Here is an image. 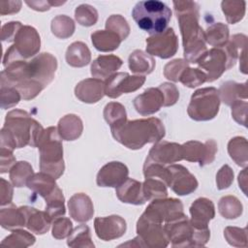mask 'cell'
Masks as SVG:
<instances>
[{
    "mask_svg": "<svg viewBox=\"0 0 248 248\" xmlns=\"http://www.w3.org/2000/svg\"><path fill=\"white\" fill-rule=\"evenodd\" d=\"M228 150L231 158L241 167L247 165V141L245 138L236 137L230 140Z\"/></svg>",
    "mask_w": 248,
    "mask_h": 248,
    "instance_id": "36",
    "label": "cell"
},
{
    "mask_svg": "<svg viewBox=\"0 0 248 248\" xmlns=\"http://www.w3.org/2000/svg\"><path fill=\"white\" fill-rule=\"evenodd\" d=\"M46 212L51 220L65 214L64 197L58 186L48 197L46 198Z\"/></svg>",
    "mask_w": 248,
    "mask_h": 248,
    "instance_id": "37",
    "label": "cell"
},
{
    "mask_svg": "<svg viewBox=\"0 0 248 248\" xmlns=\"http://www.w3.org/2000/svg\"><path fill=\"white\" fill-rule=\"evenodd\" d=\"M21 23L18 21H12L9 22L2 27V41H14L15 37L18 31V29L21 27Z\"/></svg>",
    "mask_w": 248,
    "mask_h": 248,
    "instance_id": "54",
    "label": "cell"
},
{
    "mask_svg": "<svg viewBox=\"0 0 248 248\" xmlns=\"http://www.w3.org/2000/svg\"><path fill=\"white\" fill-rule=\"evenodd\" d=\"M104 117L110 125H115L126 120L125 108L119 103H109L106 106L104 110Z\"/></svg>",
    "mask_w": 248,
    "mask_h": 248,
    "instance_id": "44",
    "label": "cell"
},
{
    "mask_svg": "<svg viewBox=\"0 0 248 248\" xmlns=\"http://www.w3.org/2000/svg\"><path fill=\"white\" fill-rule=\"evenodd\" d=\"M207 43L214 46H224L229 40V28L222 22H217L207 28L204 33Z\"/></svg>",
    "mask_w": 248,
    "mask_h": 248,
    "instance_id": "35",
    "label": "cell"
},
{
    "mask_svg": "<svg viewBox=\"0 0 248 248\" xmlns=\"http://www.w3.org/2000/svg\"><path fill=\"white\" fill-rule=\"evenodd\" d=\"M219 211L225 218L234 219L242 213V204L235 197H224L220 200Z\"/></svg>",
    "mask_w": 248,
    "mask_h": 248,
    "instance_id": "40",
    "label": "cell"
},
{
    "mask_svg": "<svg viewBox=\"0 0 248 248\" xmlns=\"http://www.w3.org/2000/svg\"><path fill=\"white\" fill-rule=\"evenodd\" d=\"M51 30L58 38L66 39L73 35L75 31V24L69 16H58L52 19Z\"/></svg>",
    "mask_w": 248,
    "mask_h": 248,
    "instance_id": "41",
    "label": "cell"
},
{
    "mask_svg": "<svg viewBox=\"0 0 248 248\" xmlns=\"http://www.w3.org/2000/svg\"><path fill=\"white\" fill-rule=\"evenodd\" d=\"M116 195L122 202L143 204L146 202L142 191V184L132 178H127L116 188Z\"/></svg>",
    "mask_w": 248,
    "mask_h": 248,
    "instance_id": "23",
    "label": "cell"
},
{
    "mask_svg": "<svg viewBox=\"0 0 248 248\" xmlns=\"http://www.w3.org/2000/svg\"><path fill=\"white\" fill-rule=\"evenodd\" d=\"M183 213V205L176 199H158L154 200L145 209L144 215L162 223L170 221Z\"/></svg>",
    "mask_w": 248,
    "mask_h": 248,
    "instance_id": "13",
    "label": "cell"
},
{
    "mask_svg": "<svg viewBox=\"0 0 248 248\" xmlns=\"http://www.w3.org/2000/svg\"><path fill=\"white\" fill-rule=\"evenodd\" d=\"M56 68L55 57L46 52L29 62L15 61L1 73V85L16 88L24 100H30L52 80Z\"/></svg>",
    "mask_w": 248,
    "mask_h": 248,
    "instance_id": "1",
    "label": "cell"
},
{
    "mask_svg": "<svg viewBox=\"0 0 248 248\" xmlns=\"http://www.w3.org/2000/svg\"><path fill=\"white\" fill-rule=\"evenodd\" d=\"M168 168L170 173L169 187L177 195H189L197 189L198 181L186 168L181 165H171Z\"/></svg>",
    "mask_w": 248,
    "mask_h": 248,
    "instance_id": "17",
    "label": "cell"
},
{
    "mask_svg": "<svg viewBox=\"0 0 248 248\" xmlns=\"http://www.w3.org/2000/svg\"><path fill=\"white\" fill-rule=\"evenodd\" d=\"M110 129L113 138L130 149L141 148L148 142H158L165 136L163 123L155 117L125 120L110 126Z\"/></svg>",
    "mask_w": 248,
    "mask_h": 248,
    "instance_id": "4",
    "label": "cell"
},
{
    "mask_svg": "<svg viewBox=\"0 0 248 248\" xmlns=\"http://www.w3.org/2000/svg\"><path fill=\"white\" fill-rule=\"evenodd\" d=\"M106 28L119 36L121 41L125 40L130 32V27L124 17L120 15H112L106 22Z\"/></svg>",
    "mask_w": 248,
    "mask_h": 248,
    "instance_id": "43",
    "label": "cell"
},
{
    "mask_svg": "<svg viewBox=\"0 0 248 248\" xmlns=\"http://www.w3.org/2000/svg\"><path fill=\"white\" fill-rule=\"evenodd\" d=\"M91 39L94 46L100 51H112L121 43L119 36L108 30H97L91 34Z\"/></svg>",
    "mask_w": 248,
    "mask_h": 248,
    "instance_id": "28",
    "label": "cell"
},
{
    "mask_svg": "<svg viewBox=\"0 0 248 248\" xmlns=\"http://www.w3.org/2000/svg\"><path fill=\"white\" fill-rule=\"evenodd\" d=\"M132 16L140 29L153 36L167 30L171 11L161 1H140L135 5Z\"/></svg>",
    "mask_w": 248,
    "mask_h": 248,
    "instance_id": "5",
    "label": "cell"
},
{
    "mask_svg": "<svg viewBox=\"0 0 248 248\" xmlns=\"http://www.w3.org/2000/svg\"><path fill=\"white\" fill-rule=\"evenodd\" d=\"M186 68H188V62L186 60L175 59L166 65L164 75L170 80L178 81Z\"/></svg>",
    "mask_w": 248,
    "mask_h": 248,
    "instance_id": "48",
    "label": "cell"
},
{
    "mask_svg": "<svg viewBox=\"0 0 248 248\" xmlns=\"http://www.w3.org/2000/svg\"><path fill=\"white\" fill-rule=\"evenodd\" d=\"M67 244L71 247H94L91 242L89 228L85 225L77 227L68 236Z\"/></svg>",
    "mask_w": 248,
    "mask_h": 248,
    "instance_id": "39",
    "label": "cell"
},
{
    "mask_svg": "<svg viewBox=\"0 0 248 248\" xmlns=\"http://www.w3.org/2000/svg\"><path fill=\"white\" fill-rule=\"evenodd\" d=\"M177 48V37L172 28H168L166 31L146 39V51L163 59L173 56Z\"/></svg>",
    "mask_w": 248,
    "mask_h": 248,
    "instance_id": "12",
    "label": "cell"
},
{
    "mask_svg": "<svg viewBox=\"0 0 248 248\" xmlns=\"http://www.w3.org/2000/svg\"><path fill=\"white\" fill-rule=\"evenodd\" d=\"M38 148L41 170L55 179L58 178L64 171V162L61 137L55 127H49L44 131Z\"/></svg>",
    "mask_w": 248,
    "mask_h": 248,
    "instance_id": "6",
    "label": "cell"
},
{
    "mask_svg": "<svg viewBox=\"0 0 248 248\" xmlns=\"http://www.w3.org/2000/svg\"><path fill=\"white\" fill-rule=\"evenodd\" d=\"M137 232L138 236L135 238L139 241L137 246L166 247L170 241L162 223L157 222L144 214H142L138 221Z\"/></svg>",
    "mask_w": 248,
    "mask_h": 248,
    "instance_id": "10",
    "label": "cell"
},
{
    "mask_svg": "<svg viewBox=\"0 0 248 248\" xmlns=\"http://www.w3.org/2000/svg\"><path fill=\"white\" fill-rule=\"evenodd\" d=\"M25 217V226L37 234H43L49 230L50 217L46 212H42L34 207H20Z\"/></svg>",
    "mask_w": 248,
    "mask_h": 248,
    "instance_id": "26",
    "label": "cell"
},
{
    "mask_svg": "<svg viewBox=\"0 0 248 248\" xmlns=\"http://www.w3.org/2000/svg\"><path fill=\"white\" fill-rule=\"evenodd\" d=\"M219 92L214 87L197 90L191 97L188 107L189 116L198 121L209 120L215 117L219 110Z\"/></svg>",
    "mask_w": 248,
    "mask_h": 248,
    "instance_id": "9",
    "label": "cell"
},
{
    "mask_svg": "<svg viewBox=\"0 0 248 248\" xmlns=\"http://www.w3.org/2000/svg\"><path fill=\"white\" fill-rule=\"evenodd\" d=\"M94 225L98 237L106 241L122 236L127 228L125 220L117 215L98 217L95 219Z\"/></svg>",
    "mask_w": 248,
    "mask_h": 248,
    "instance_id": "18",
    "label": "cell"
},
{
    "mask_svg": "<svg viewBox=\"0 0 248 248\" xmlns=\"http://www.w3.org/2000/svg\"><path fill=\"white\" fill-rule=\"evenodd\" d=\"M1 226L4 229H14L25 226V217L22 210L11 204L7 208L1 209Z\"/></svg>",
    "mask_w": 248,
    "mask_h": 248,
    "instance_id": "33",
    "label": "cell"
},
{
    "mask_svg": "<svg viewBox=\"0 0 248 248\" xmlns=\"http://www.w3.org/2000/svg\"><path fill=\"white\" fill-rule=\"evenodd\" d=\"M190 213L192 215L191 223L198 229H205L208 221L213 219L214 204L213 202L205 198H200L196 200L190 207Z\"/></svg>",
    "mask_w": 248,
    "mask_h": 248,
    "instance_id": "22",
    "label": "cell"
},
{
    "mask_svg": "<svg viewBox=\"0 0 248 248\" xmlns=\"http://www.w3.org/2000/svg\"><path fill=\"white\" fill-rule=\"evenodd\" d=\"M232 180H233V172L232 169L228 165L223 166L216 176L218 189L222 190V189L228 188L231 185Z\"/></svg>",
    "mask_w": 248,
    "mask_h": 248,
    "instance_id": "53",
    "label": "cell"
},
{
    "mask_svg": "<svg viewBox=\"0 0 248 248\" xmlns=\"http://www.w3.org/2000/svg\"><path fill=\"white\" fill-rule=\"evenodd\" d=\"M183 159L190 162H199L200 166L210 164L217 151V144L213 140L202 143L196 140H190L183 145Z\"/></svg>",
    "mask_w": 248,
    "mask_h": 248,
    "instance_id": "15",
    "label": "cell"
},
{
    "mask_svg": "<svg viewBox=\"0 0 248 248\" xmlns=\"http://www.w3.org/2000/svg\"><path fill=\"white\" fill-rule=\"evenodd\" d=\"M13 197V189L11 184L1 178V204L4 205L6 203H10Z\"/></svg>",
    "mask_w": 248,
    "mask_h": 248,
    "instance_id": "55",
    "label": "cell"
},
{
    "mask_svg": "<svg viewBox=\"0 0 248 248\" xmlns=\"http://www.w3.org/2000/svg\"><path fill=\"white\" fill-rule=\"evenodd\" d=\"M164 94L159 87L149 88L134 100V106L139 113L147 115L158 111L164 106Z\"/></svg>",
    "mask_w": 248,
    "mask_h": 248,
    "instance_id": "20",
    "label": "cell"
},
{
    "mask_svg": "<svg viewBox=\"0 0 248 248\" xmlns=\"http://www.w3.org/2000/svg\"><path fill=\"white\" fill-rule=\"evenodd\" d=\"M75 93L84 103H96L105 94V83L98 78H87L77 84Z\"/></svg>",
    "mask_w": 248,
    "mask_h": 248,
    "instance_id": "21",
    "label": "cell"
},
{
    "mask_svg": "<svg viewBox=\"0 0 248 248\" xmlns=\"http://www.w3.org/2000/svg\"><path fill=\"white\" fill-rule=\"evenodd\" d=\"M35 237L26 231L22 230H16L12 232V233L6 237L3 241L2 244L10 245V246H29L32 245L35 242Z\"/></svg>",
    "mask_w": 248,
    "mask_h": 248,
    "instance_id": "46",
    "label": "cell"
},
{
    "mask_svg": "<svg viewBox=\"0 0 248 248\" xmlns=\"http://www.w3.org/2000/svg\"><path fill=\"white\" fill-rule=\"evenodd\" d=\"M219 92L223 102L229 106H232L241 97L244 100L247 98L246 83L240 84L234 81H227L221 85Z\"/></svg>",
    "mask_w": 248,
    "mask_h": 248,
    "instance_id": "31",
    "label": "cell"
},
{
    "mask_svg": "<svg viewBox=\"0 0 248 248\" xmlns=\"http://www.w3.org/2000/svg\"><path fill=\"white\" fill-rule=\"evenodd\" d=\"M222 10L227 17V20L233 24L239 21L245 14V2L236 1H223Z\"/></svg>",
    "mask_w": 248,
    "mask_h": 248,
    "instance_id": "42",
    "label": "cell"
},
{
    "mask_svg": "<svg viewBox=\"0 0 248 248\" xmlns=\"http://www.w3.org/2000/svg\"><path fill=\"white\" fill-rule=\"evenodd\" d=\"M48 175L49 174L44 172L34 174L28 179L27 186L46 199L57 188V185L54 181L55 178Z\"/></svg>",
    "mask_w": 248,
    "mask_h": 248,
    "instance_id": "30",
    "label": "cell"
},
{
    "mask_svg": "<svg viewBox=\"0 0 248 248\" xmlns=\"http://www.w3.org/2000/svg\"><path fill=\"white\" fill-rule=\"evenodd\" d=\"M122 65V60L115 55H100L91 65V75L98 79H107Z\"/></svg>",
    "mask_w": 248,
    "mask_h": 248,
    "instance_id": "25",
    "label": "cell"
},
{
    "mask_svg": "<svg viewBox=\"0 0 248 248\" xmlns=\"http://www.w3.org/2000/svg\"><path fill=\"white\" fill-rule=\"evenodd\" d=\"M20 99L19 92L11 86L1 85V107L2 108L16 106Z\"/></svg>",
    "mask_w": 248,
    "mask_h": 248,
    "instance_id": "49",
    "label": "cell"
},
{
    "mask_svg": "<svg viewBox=\"0 0 248 248\" xmlns=\"http://www.w3.org/2000/svg\"><path fill=\"white\" fill-rule=\"evenodd\" d=\"M155 67V60L142 50H135L129 56V68L138 74H150Z\"/></svg>",
    "mask_w": 248,
    "mask_h": 248,
    "instance_id": "32",
    "label": "cell"
},
{
    "mask_svg": "<svg viewBox=\"0 0 248 248\" xmlns=\"http://www.w3.org/2000/svg\"><path fill=\"white\" fill-rule=\"evenodd\" d=\"M142 191L146 201L165 198L168 195L166 183L159 177L147 176L142 184Z\"/></svg>",
    "mask_w": 248,
    "mask_h": 248,
    "instance_id": "34",
    "label": "cell"
},
{
    "mask_svg": "<svg viewBox=\"0 0 248 248\" xmlns=\"http://www.w3.org/2000/svg\"><path fill=\"white\" fill-rule=\"evenodd\" d=\"M183 159V146L169 141L156 143L149 151L145 162L156 163L165 166Z\"/></svg>",
    "mask_w": 248,
    "mask_h": 248,
    "instance_id": "16",
    "label": "cell"
},
{
    "mask_svg": "<svg viewBox=\"0 0 248 248\" xmlns=\"http://www.w3.org/2000/svg\"><path fill=\"white\" fill-rule=\"evenodd\" d=\"M72 228H73V224L70 221V219L58 217L53 222L52 235L57 239L64 238L71 234Z\"/></svg>",
    "mask_w": 248,
    "mask_h": 248,
    "instance_id": "50",
    "label": "cell"
},
{
    "mask_svg": "<svg viewBox=\"0 0 248 248\" xmlns=\"http://www.w3.org/2000/svg\"><path fill=\"white\" fill-rule=\"evenodd\" d=\"M43 127L22 110H12L6 116L1 131V147L8 149L20 148L27 144L38 146L44 133Z\"/></svg>",
    "mask_w": 248,
    "mask_h": 248,
    "instance_id": "3",
    "label": "cell"
},
{
    "mask_svg": "<svg viewBox=\"0 0 248 248\" xmlns=\"http://www.w3.org/2000/svg\"><path fill=\"white\" fill-rule=\"evenodd\" d=\"M32 167L27 162L16 163L10 171V178L16 187H22L27 184L28 179L32 176Z\"/></svg>",
    "mask_w": 248,
    "mask_h": 248,
    "instance_id": "38",
    "label": "cell"
},
{
    "mask_svg": "<svg viewBox=\"0 0 248 248\" xmlns=\"http://www.w3.org/2000/svg\"><path fill=\"white\" fill-rule=\"evenodd\" d=\"M70 215L78 222H86L91 219L94 209L91 200L88 196L79 193L74 195L69 202Z\"/></svg>",
    "mask_w": 248,
    "mask_h": 248,
    "instance_id": "24",
    "label": "cell"
},
{
    "mask_svg": "<svg viewBox=\"0 0 248 248\" xmlns=\"http://www.w3.org/2000/svg\"><path fill=\"white\" fill-rule=\"evenodd\" d=\"M196 63L206 72V81H213L227 70V55L222 49L214 47L205 51Z\"/></svg>",
    "mask_w": 248,
    "mask_h": 248,
    "instance_id": "14",
    "label": "cell"
},
{
    "mask_svg": "<svg viewBox=\"0 0 248 248\" xmlns=\"http://www.w3.org/2000/svg\"><path fill=\"white\" fill-rule=\"evenodd\" d=\"M183 39L184 56L187 62L196 63L206 51L204 32L199 25V7L190 1L173 2Z\"/></svg>",
    "mask_w": 248,
    "mask_h": 248,
    "instance_id": "2",
    "label": "cell"
},
{
    "mask_svg": "<svg viewBox=\"0 0 248 248\" xmlns=\"http://www.w3.org/2000/svg\"><path fill=\"white\" fill-rule=\"evenodd\" d=\"M159 88L161 89V91L164 94V106L168 107V106H171L173 104L176 103L178 97H179V92L177 90V88L175 87V85L171 84V83H162L160 84Z\"/></svg>",
    "mask_w": 248,
    "mask_h": 248,
    "instance_id": "52",
    "label": "cell"
},
{
    "mask_svg": "<svg viewBox=\"0 0 248 248\" xmlns=\"http://www.w3.org/2000/svg\"><path fill=\"white\" fill-rule=\"evenodd\" d=\"M164 231L173 247L202 246L208 241L210 236L208 228H196L184 213L166 222Z\"/></svg>",
    "mask_w": 248,
    "mask_h": 248,
    "instance_id": "7",
    "label": "cell"
},
{
    "mask_svg": "<svg viewBox=\"0 0 248 248\" xmlns=\"http://www.w3.org/2000/svg\"><path fill=\"white\" fill-rule=\"evenodd\" d=\"M145 81L143 76H130L127 73H116L106 79L105 94L110 98H117L123 93L136 91Z\"/></svg>",
    "mask_w": 248,
    "mask_h": 248,
    "instance_id": "11",
    "label": "cell"
},
{
    "mask_svg": "<svg viewBox=\"0 0 248 248\" xmlns=\"http://www.w3.org/2000/svg\"><path fill=\"white\" fill-rule=\"evenodd\" d=\"M225 237L228 242L233 246H243L241 241L246 244V230L228 227L225 230ZM247 245V244H246Z\"/></svg>",
    "mask_w": 248,
    "mask_h": 248,
    "instance_id": "51",
    "label": "cell"
},
{
    "mask_svg": "<svg viewBox=\"0 0 248 248\" xmlns=\"http://www.w3.org/2000/svg\"><path fill=\"white\" fill-rule=\"evenodd\" d=\"M128 168L120 162H110L105 165L97 174V184L101 187L120 186L128 178Z\"/></svg>",
    "mask_w": 248,
    "mask_h": 248,
    "instance_id": "19",
    "label": "cell"
},
{
    "mask_svg": "<svg viewBox=\"0 0 248 248\" xmlns=\"http://www.w3.org/2000/svg\"><path fill=\"white\" fill-rule=\"evenodd\" d=\"M75 16L78 22L83 26L94 25L98 19L97 11L90 5L83 4L76 9Z\"/></svg>",
    "mask_w": 248,
    "mask_h": 248,
    "instance_id": "45",
    "label": "cell"
},
{
    "mask_svg": "<svg viewBox=\"0 0 248 248\" xmlns=\"http://www.w3.org/2000/svg\"><path fill=\"white\" fill-rule=\"evenodd\" d=\"M207 79L206 75L204 72L199 69H191L186 68L182 73L179 81H181L185 86L194 88L196 86L201 85L202 83L205 82Z\"/></svg>",
    "mask_w": 248,
    "mask_h": 248,
    "instance_id": "47",
    "label": "cell"
},
{
    "mask_svg": "<svg viewBox=\"0 0 248 248\" xmlns=\"http://www.w3.org/2000/svg\"><path fill=\"white\" fill-rule=\"evenodd\" d=\"M82 132V122L79 117L74 114H68L60 119L58 123V133L66 140L78 139Z\"/></svg>",
    "mask_w": 248,
    "mask_h": 248,
    "instance_id": "27",
    "label": "cell"
},
{
    "mask_svg": "<svg viewBox=\"0 0 248 248\" xmlns=\"http://www.w3.org/2000/svg\"><path fill=\"white\" fill-rule=\"evenodd\" d=\"M16 43L5 53L3 64H8L29 58L35 55L40 49V36L36 29L31 26H21L14 40Z\"/></svg>",
    "mask_w": 248,
    "mask_h": 248,
    "instance_id": "8",
    "label": "cell"
},
{
    "mask_svg": "<svg viewBox=\"0 0 248 248\" xmlns=\"http://www.w3.org/2000/svg\"><path fill=\"white\" fill-rule=\"evenodd\" d=\"M90 51L81 42H75L66 51V61L73 67H83L90 62Z\"/></svg>",
    "mask_w": 248,
    "mask_h": 248,
    "instance_id": "29",
    "label": "cell"
}]
</instances>
